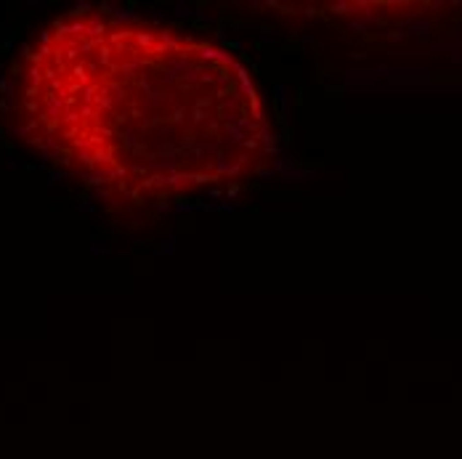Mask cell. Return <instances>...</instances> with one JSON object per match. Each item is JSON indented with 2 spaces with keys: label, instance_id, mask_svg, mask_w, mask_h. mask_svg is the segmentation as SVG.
Listing matches in <instances>:
<instances>
[{
  "label": "cell",
  "instance_id": "6da1fadb",
  "mask_svg": "<svg viewBox=\"0 0 462 459\" xmlns=\"http://www.w3.org/2000/svg\"><path fill=\"white\" fill-rule=\"evenodd\" d=\"M27 111L64 162L128 194L231 183L274 152L242 64L149 24L82 19L54 29L29 58Z\"/></svg>",
  "mask_w": 462,
  "mask_h": 459
}]
</instances>
